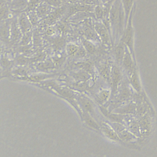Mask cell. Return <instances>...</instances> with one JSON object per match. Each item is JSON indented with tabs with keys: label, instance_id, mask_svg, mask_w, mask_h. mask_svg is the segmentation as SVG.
Wrapping results in <instances>:
<instances>
[{
	"label": "cell",
	"instance_id": "obj_1",
	"mask_svg": "<svg viewBox=\"0 0 157 157\" xmlns=\"http://www.w3.org/2000/svg\"><path fill=\"white\" fill-rule=\"evenodd\" d=\"M138 121L141 136L148 134L150 132L152 125V121L150 115H149V113L147 112L144 115L139 117V120Z\"/></svg>",
	"mask_w": 157,
	"mask_h": 157
},
{
	"label": "cell",
	"instance_id": "obj_2",
	"mask_svg": "<svg viewBox=\"0 0 157 157\" xmlns=\"http://www.w3.org/2000/svg\"><path fill=\"white\" fill-rule=\"evenodd\" d=\"M120 7H119V2L117 1H115L113 4L112 5V7L110 9L109 12V21L110 25L115 27L117 25L119 21V18L120 15Z\"/></svg>",
	"mask_w": 157,
	"mask_h": 157
},
{
	"label": "cell",
	"instance_id": "obj_3",
	"mask_svg": "<svg viewBox=\"0 0 157 157\" xmlns=\"http://www.w3.org/2000/svg\"><path fill=\"white\" fill-rule=\"evenodd\" d=\"M94 29L98 34L99 35L100 39L102 40V42L104 44L109 45L110 44V38L109 34L107 28L105 25L101 23H97L94 26Z\"/></svg>",
	"mask_w": 157,
	"mask_h": 157
},
{
	"label": "cell",
	"instance_id": "obj_4",
	"mask_svg": "<svg viewBox=\"0 0 157 157\" xmlns=\"http://www.w3.org/2000/svg\"><path fill=\"white\" fill-rule=\"evenodd\" d=\"M124 45L128 47L129 49L132 50L133 48V30L131 22L128 25L127 28L123 34L122 40Z\"/></svg>",
	"mask_w": 157,
	"mask_h": 157
},
{
	"label": "cell",
	"instance_id": "obj_5",
	"mask_svg": "<svg viewBox=\"0 0 157 157\" xmlns=\"http://www.w3.org/2000/svg\"><path fill=\"white\" fill-rule=\"evenodd\" d=\"M101 128L102 129L103 134L109 139L113 140H118L119 137L115 130L113 129L112 126H110L109 124L105 123H102L101 124Z\"/></svg>",
	"mask_w": 157,
	"mask_h": 157
},
{
	"label": "cell",
	"instance_id": "obj_6",
	"mask_svg": "<svg viewBox=\"0 0 157 157\" xmlns=\"http://www.w3.org/2000/svg\"><path fill=\"white\" fill-rule=\"evenodd\" d=\"M125 46L126 45L123 42V41H121L118 43V44L117 45V46L115 48V50H114L115 58L118 64L122 63V61L124 58L126 50L125 49Z\"/></svg>",
	"mask_w": 157,
	"mask_h": 157
},
{
	"label": "cell",
	"instance_id": "obj_7",
	"mask_svg": "<svg viewBox=\"0 0 157 157\" xmlns=\"http://www.w3.org/2000/svg\"><path fill=\"white\" fill-rule=\"evenodd\" d=\"M111 72V80L112 82V86L115 91L117 89L118 85L120 83L122 75L120 69L116 66H113Z\"/></svg>",
	"mask_w": 157,
	"mask_h": 157
},
{
	"label": "cell",
	"instance_id": "obj_8",
	"mask_svg": "<svg viewBox=\"0 0 157 157\" xmlns=\"http://www.w3.org/2000/svg\"><path fill=\"white\" fill-rule=\"evenodd\" d=\"M127 124L128 129L134 134L137 137H140L141 136L139 124L138 120L134 118H129L127 121Z\"/></svg>",
	"mask_w": 157,
	"mask_h": 157
},
{
	"label": "cell",
	"instance_id": "obj_9",
	"mask_svg": "<svg viewBox=\"0 0 157 157\" xmlns=\"http://www.w3.org/2000/svg\"><path fill=\"white\" fill-rule=\"evenodd\" d=\"M122 65L124 69L128 72H130L131 74L134 71V63L131 56V55L129 50H126V53L124 56V58L122 61Z\"/></svg>",
	"mask_w": 157,
	"mask_h": 157
},
{
	"label": "cell",
	"instance_id": "obj_10",
	"mask_svg": "<svg viewBox=\"0 0 157 157\" xmlns=\"http://www.w3.org/2000/svg\"><path fill=\"white\" fill-rule=\"evenodd\" d=\"M136 111L137 105L136 103L133 102H130L117 110L120 114H136Z\"/></svg>",
	"mask_w": 157,
	"mask_h": 157
},
{
	"label": "cell",
	"instance_id": "obj_11",
	"mask_svg": "<svg viewBox=\"0 0 157 157\" xmlns=\"http://www.w3.org/2000/svg\"><path fill=\"white\" fill-rule=\"evenodd\" d=\"M130 83L132 87L137 92L140 93L142 91V86L140 83V81L139 79V75L137 71L134 69V71L131 74L130 77Z\"/></svg>",
	"mask_w": 157,
	"mask_h": 157
},
{
	"label": "cell",
	"instance_id": "obj_12",
	"mask_svg": "<svg viewBox=\"0 0 157 157\" xmlns=\"http://www.w3.org/2000/svg\"><path fill=\"white\" fill-rule=\"evenodd\" d=\"M31 21L29 18H28L25 14H22L19 18V22L18 25L20 26V29L23 32L26 33L28 31V29L31 27Z\"/></svg>",
	"mask_w": 157,
	"mask_h": 157
},
{
	"label": "cell",
	"instance_id": "obj_13",
	"mask_svg": "<svg viewBox=\"0 0 157 157\" xmlns=\"http://www.w3.org/2000/svg\"><path fill=\"white\" fill-rule=\"evenodd\" d=\"M66 10V7H59L58 9H56L55 11L50 13V16H48L47 20L48 22H53L57 18H58Z\"/></svg>",
	"mask_w": 157,
	"mask_h": 157
},
{
	"label": "cell",
	"instance_id": "obj_14",
	"mask_svg": "<svg viewBox=\"0 0 157 157\" xmlns=\"http://www.w3.org/2000/svg\"><path fill=\"white\" fill-rule=\"evenodd\" d=\"M131 92L129 88L127 86H123L119 93L118 98L121 101H124L131 96Z\"/></svg>",
	"mask_w": 157,
	"mask_h": 157
},
{
	"label": "cell",
	"instance_id": "obj_15",
	"mask_svg": "<svg viewBox=\"0 0 157 157\" xmlns=\"http://www.w3.org/2000/svg\"><path fill=\"white\" fill-rule=\"evenodd\" d=\"M50 7L47 4H40L37 7V14L40 17H45L50 12Z\"/></svg>",
	"mask_w": 157,
	"mask_h": 157
},
{
	"label": "cell",
	"instance_id": "obj_16",
	"mask_svg": "<svg viewBox=\"0 0 157 157\" xmlns=\"http://www.w3.org/2000/svg\"><path fill=\"white\" fill-rule=\"evenodd\" d=\"M80 104H82V107H83L84 110H86L87 112H91L93 110V104H91V101L88 99L84 97H81L80 98Z\"/></svg>",
	"mask_w": 157,
	"mask_h": 157
},
{
	"label": "cell",
	"instance_id": "obj_17",
	"mask_svg": "<svg viewBox=\"0 0 157 157\" xmlns=\"http://www.w3.org/2000/svg\"><path fill=\"white\" fill-rule=\"evenodd\" d=\"M132 3H133V0H122V4H123V9L124 11V14L126 16V20L128 18L130 11L131 10Z\"/></svg>",
	"mask_w": 157,
	"mask_h": 157
},
{
	"label": "cell",
	"instance_id": "obj_18",
	"mask_svg": "<svg viewBox=\"0 0 157 157\" xmlns=\"http://www.w3.org/2000/svg\"><path fill=\"white\" fill-rule=\"evenodd\" d=\"M83 48L89 53L93 54L96 51V47L95 45L90 40H84L83 41Z\"/></svg>",
	"mask_w": 157,
	"mask_h": 157
},
{
	"label": "cell",
	"instance_id": "obj_19",
	"mask_svg": "<svg viewBox=\"0 0 157 157\" xmlns=\"http://www.w3.org/2000/svg\"><path fill=\"white\" fill-rule=\"evenodd\" d=\"M111 72H110L109 70V66H107L105 64L101 67L100 73L102 75V77L104 78V79L111 80Z\"/></svg>",
	"mask_w": 157,
	"mask_h": 157
},
{
	"label": "cell",
	"instance_id": "obj_20",
	"mask_svg": "<svg viewBox=\"0 0 157 157\" xmlns=\"http://www.w3.org/2000/svg\"><path fill=\"white\" fill-rule=\"evenodd\" d=\"M79 49V47L75 44H70L66 46V51L69 55L74 56L76 55L78 50Z\"/></svg>",
	"mask_w": 157,
	"mask_h": 157
},
{
	"label": "cell",
	"instance_id": "obj_21",
	"mask_svg": "<svg viewBox=\"0 0 157 157\" xmlns=\"http://www.w3.org/2000/svg\"><path fill=\"white\" fill-rule=\"evenodd\" d=\"M28 6V4L25 0H14L12 3V7L13 9H20Z\"/></svg>",
	"mask_w": 157,
	"mask_h": 157
},
{
	"label": "cell",
	"instance_id": "obj_22",
	"mask_svg": "<svg viewBox=\"0 0 157 157\" xmlns=\"http://www.w3.org/2000/svg\"><path fill=\"white\" fill-rule=\"evenodd\" d=\"M109 95H110V91L107 89H104L99 91L98 96H99V99L102 102H105L109 99Z\"/></svg>",
	"mask_w": 157,
	"mask_h": 157
},
{
	"label": "cell",
	"instance_id": "obj_23",
	"mask_svg": "<svg viewBox=\"0 0 157 157\" xmlns=\"http://www.w3.org/2000/svg\"><path fill=\"white\" fill-rule=\"evenodd\" d=\"M94 10L95 16L97 17V18H99V19L103 18V17L104 15V9H102V7L98 5L94 7Z\"/></svg>",
	"mask_w": 157,
	"mask_h": 157
},
{
	"label": "cell",
	"instance_id": "obj_24",
	"mask_svg": "<svg viewBox=\"0 0 157 157\" xmlns=\"http://www.w3.org/2000/svg\"><path fill=\"white\" fill-rule=\"evenodd\" d=\"M41 0H29V3L28 4L27 9L28 10H31L36 7H37L40 5Z\"/></svg>",
	"mask_w": 157,
	"mask_h": 157
},
{
	"label": "cell",
	"instance_id": "obj_25",
	"mask_svg": "<svg viewBox=\"0 0 157 157\" xmlns=\"http://www.w3.org/2000/svg\"><path fill=\"white\" fill-rule=\"evenodd\" d=\"M84 118H85V122L91 127L93 128H98V124H96V123L94 121V120H93L91 118V117H89L88 115H86L84 116Z\"/></svg>",
	"mask_w": 157,
	"mask_h": 157
},
{
	"label": "cell",
	"instance_id": "obj_26",
	"mask_svg": "<svg viewBox=\"0 0 157 157\" xmlns=\"http://www.w3.org/2000/svg\"><path fill=\"white\" fill-rule=\"evenodd\" d=\"M46 4L54 7H59L62 3V0H44Z\"/></svg>",
	"mask_w": 157,
	"mask_h": 157
},
{
	"label": "cell",
	"instance_id": "obj_27",
	"mask_svg": "<svg viewBox=\"0 0 157 157\" xmlns=\"http://www.w3.org/2000/svg\"><path fill=\"white\" fill-rule=\"evenodd\" d=\"M75 78L77 80H82L84 81L85 80H87L88 78V75L83 72H80L78 73H77L75 75Z\"/></svg>",
	"mask_w": 157,
	"mask_h": 157
},
{
	"label": "cell",
	"instance_id": "obj_28",
	"mask_svg": "<svg viewBox=\"0 0 157 157\" xmlns=\"http://www.w3.org/2000/svg\"><path fill=\"white\" fill-rule=\"evenodd\" d=\"M1 36L4 39L7 38L9 36V28L7 27V25H4L1 28Z\"/></svg>",
	"mask_w": 157,
	"mask_h": 157
},
{
	"label": "cell",
	"instance_id": "obj_29",
	"mask_svg": "<svg viewBox=\"0 0 157 157\" xmlns=\"http://www.w3.org/2000/svg\"><path fill=\"white\" fill-rule=\"evenodd\" d=\"M86 50L84 48H82V47H79V49L76 54V56H78V57H80V58H82V57H83L86 55Z\"/></svg>",
	"mask_w": 157,
	"mask_h": 157
},
{
	"label": "cell",
	"instance_id": "obj_30",
	"mask_svg": "<svg viewBox=\"0 0 157 157\" xmlns=\"http://www.w3.org/2000/svg\"><path fill=\"white\" fill-rule=\"evenodd\" d=\"M63 39H60V38H56L55 40V42H53V45L57 47V48H59L61 47L63 44H64V41L62 40Z\"/></svg>",
	"mask_w": 157,
	"mask_h": 157
},
{
	"label": "cell",
	"instance_id": "obj_31",
	"mask_svg": "<svg viewBox=\"0 0 157 157\" xmlns=\"http://www.w3.org/2000/svg\"><path fill=\"white\" fill-rule=\"evenodd\" d=\"M80 3L87 4V5H93L96 4L97 2V0H80Z\"/></svg>",
	"mask_w": 157,
	"mask_h": 157
},
{
	"label": "cell",
	"instance_id": "obj_32",
	"mask_svg": "<svg viewBox=\"0 0 157 157\" xmlns=\"http://www.w3.org/2000/svg\"><path fill=\"white\" fill-rule=\"evenodd\" d=\"M31 15L29 17V20H30V21H31V23H36V22H37V17H36V14H34V13H32V14H31Z\"/></svg>",
	"mask_w": 157,
	"mask_h": 157
},
{
	"label": "cell",
	"instance_id": "obj_33",
	"mask_svg": "<svg viewBox=\"0 0 157 157\" xmlns=\"http://www.w3.org/2000/svg\"><path fill=\"white\" fill-rule=\"evenodd\" d=\"M52 29H48L47 30V34H52L53 33V32H54V30H52Z\"/></svg>",
	"mask_w": 157,
	"mask_h": 157
},
{
	"label": "cell",
	"instance_id": "obj_34",
	"mask_svg": "<svg viewBox=\"0 0 157 157\" xmlns=\"http://www.w3.org/2000/svg\"><path fill=\"white\" fill-rule=\"evenodd\" d=\"M80 0H68V1H69L71 3H73V4H75L76 2H77L78 1H79Z\"/></svg>",
	"mask_w": 157,
	"mask_h": 157
}]
</instances>
